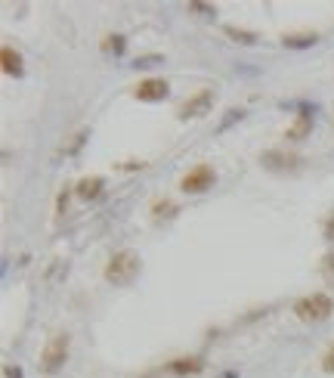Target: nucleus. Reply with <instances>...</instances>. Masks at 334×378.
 I'll return each instance as SVG.
<instances>
[{"label":"nucleus","instance_id":"a211bd4d","mask_svg":"<svg viewBox=\"0 0 334 378\" xmlns=\"http://www.w3.org/2000/svg\"><path fill=\"white\" fill-rule=\"evenodd\" d=\"M242 118H245V109H229V112H226V118H223V122H220V131H226V127H233L235 122H242Z\"/></svg>","mask_w":334,"mask_h":378},{"label":"nucleus","instance_id":"7ed1b4c3","mask_svg":"<svg viewBox=\"0 0 334 378\" xmlns=\"http://www.w3.org/2000/svg\"><path fill=\"white\" fill-rule=\"evenodd\" d=\"M68 350H72V338H68V332H56L53 338L47 341L44 354H40V369H44L47 375L59 372V369L65 366V360H68Z\"/></svg>","mask_w":334,"mask_h":378},{"label":"nucleus","instance_id":"412c9836","mask_svg":"<svg viewBox=\"0 0 334 378\" xmlns=\"http://www.w3.org/2000/svg\"><path fill=\"white\" fill-rule=\"evenodd\" d=\"M118 168H121V171H136V168H145V165H143V161H124V165H118Z\"/></svg>","mask_w":334,"mask_h":378},{"label":"nucleus","instance_id":"aec40b11","mask_svg":"<svg viewBox=\"0 0 334 378\" xmlns=\"http://www.w3.org/2000/svg\"><path fill=\"white\" fill-rule=\"evenodd\" d=\"M4 375H6V378H25L19 366H6V369H4Z\"/></svg>","mask_w":334,"mask_h":378},{"label":"nucleus","instance_id":"4be33fe9","mask_svg":"<svg viewBox=\"0 0 334 378\" xmlns=\"http://www.w3.org/2000/svg\"><path fill=\"white\" fill-rule=\"evenodd\" d=\"M165 372H145V375H140V378H161Z\"/></svg>","mask_w":334,"mask_h":378},{"label":"nucleus","instance_id":"f03ea898","mask_svg":"<svg viewBox=\"0 0 334 378\" xmlns=\"http://www.w3.org/2000/svg\"><path fill=\"white\" fill-rule=\"evenodd\" d=\"M294 313H297V320H304V323H325V320H331V313H334V301L325 295V291H316V295H306L297 301Z\"/></svg>","mask_w":334,"mask_h":378},{"label":"nucleus","instance_id":"5701e85b","mask_svg":"<svg viewBox=\"0 0 334 378\" xmlns=\"http://www.w3.org/2000/svg\"><path fill=\"white\" fill-rule=\"evenodd\" d=\"M223 378H238V375H235V372H226V375H223Z\"/></svg>","mask_w":334,"mask_h":378},{"label":"nucleus","instance_id":"39448f33","mask_svg":"<svg viewBox=\"0 0 334 378\" xmlns=\"http://www.w3.org/2000/svg\"><path fill=\"white\" fill-rule=\"evenodd\" d=\"M213 183H217V174H213V168L211 165H195L189 174L183 177L179 189H183V193H192V195H201V193H208Z\"/></svg>","mask_w":334,"mask_h":378},{"label":"nucleus","instance_id":"9d476101","mask_svg":"<svg viewBox=\"0 0 334 378\" xmlns=\"http://www.w3.org/2000/svg\"><path fill=\"white\" fill-rule=\"evenodd\" d=\"M102 189H106V180H102V177H84L81 183L74 186V193H78L84 202H90V199H99Z\"/></svg>","mask_w":334,"mask_h":378},{"label":"nucleus","instance_id":"6e6552de","mask_svg":"<svg viewBox=\"0 0 334 378\" xmlns=\"http://www.w3.org/2000/svg\"><path fill=\"white\" fill-rule=\"evenodd\" d=\"M310 134H313V109H310V106H301V112H297V118L291 122V127L285 131V140H291V143H301V140H306Z\"/></svg>","mask_w":334,"mask_h":378},{"label":"nucleus","instance_id":"dca6fc26","mask_svg":"<svg viewBox=\"0 0 334 378\" xmlns=\"http://www.w3.org/2000/svg\"><path fill=\"white\" fill-rule=\"evenodd\" d=\"M155 65H165V56L152 53V56H140V59H133V68H136V72H140V68H155Z\"/></svg>","mask_w":334,"mask_h":378},{"label":"nucleus","instance_id":"9b49d317","mask_svg":"<svg viewBox=\"0 0 334 378\" xmlns=\"http://www.w3.org/2000/svg\"><path fill=\"white\" fill-rule=\"evenodd\" d=\"M0 63H4V72L10 75V78H22V72H25V68H22V56L16 53L13 47L0 50Z\"/></svg>","mask_w":334,"mask_h":378},{"label":"nucleus","instance_id":"2eb2a0df","mask_svg":"<svg viewBox=\"0 0 334 378\" xmlns=\"http://www.w3.org/2000/svg\"><path fill=\"white\" fill-rule=\"evenodd\" d=\"M152 214H155V220H167V217H174V214H177V205L170 199H158L155 208H152Z\"/></svg>","mask_w":334,"mask_h":378},{"label":"nucleus","instance_id":"b1692460","mask_svg":"<svg viewBox=\"0 0 334 378\" xmlns=\"http://www.w3.org/2000/svg\"><path fill=\"white\" fill-rule=\"evenodd\" d=\"M331 233H334V220H331Z\"/></svg>","mask_w":334,"mask_h":378},{"label":"nucleus","instance_id":"0eeeda50","mask_svg":"<svg viewBox=\"0 0 334 378\" xmlns=\"http://www.w3.org/2000/svg\"><path fill=\"white\" fill-rule=\"evenodd\" d=\"M133 97L140 102H165L170 97V84L165 78H145L133 87Z\"/></svg>","mask_w":334,"mask_h":378},{"label":"nucleus","instance_id":"6ab92c4d","mask_svg":"<svg viewBox=\"0 0 334 378\" xmlns=\"http://www.w3.org/2000/svg\"><path fill=\"white\" fill-rule=\"evenodd\" d=\"M322 369H325V372H328V375H334V345L328 347V354L322 357Z\"/></svg>","mask_w":334,"mask_h":378},{"label":"nucleus","instance_id":"423d86ee","mask_svg":"<svg viewBox=\"0 0 334 378\" xmlns=\"http://www.w3.org/2000/svg\"><path fill=\"white\" fill-rule=\"evenodd\" d=\"M213 99H217V93H213L211 87H201L195 97H189L183 106H179V118H183V122H189V118H204L211 112Z\"/></svg>","mask_w":334,"mask_h":378},{"label":"nucleus","instance_id":"20e7f679","mask_svg":"<svg viewBox=\"0 0 334 378\" xmlns=\"http://www.w3.org/2000/svg\"><path fill=\"white\" fill-rule=\"evenodd\" d=\"M263 168L272 171V174H297L304 165L301 156H294V152H282V149H272V152H263Z\"/></svg>","mask_w":334,"mask_h":378},{"label":"nucleus","instance_id":"1a4fd4ad","mask_svg":"<svg viewBox=\"0 0 334 378\" xmlns=\"http://www.w3.org/2000/svg\"><path fill=\"white\" fill-rule=\"evenodd\" d=\"M165 369H167L170 375H177V378L199 375L201 369H204V360H201V357H179V360H174V363H167Z\"/></svg>","mask_w":334,"mask_h":378},{"label":"nucleus","instance_id":"4468645a","mask_svg":"<svg viewBox=\"0 0 334 378\" xmlns=\"http://www.w3.org/2000/svg\"><path fill=\"white\" fill-rule=\"evenodd\" d=\"M102 50H106V53H115V56H124L127 38H124V34H108V38L102 40Z\"/></svg>","mask_w":334,"mask_h":378},{"label":"nucleus","instance_id":"f3484780","mask_svg":"<svg viewBox=\"0 0 334 378\" xmlns=\"http://www.w3.org/2000/svg\"><path fill=\"white\" fill-rule=\"evenodd\" d=\"M189 13L201 16V19H213V16H217V10H213L211 4H199V0H192V4H189Z\"/></svg>","mask_w":334,"mask_h":378},{"label":"nucleus","instance_id":"ddd939ff","mask_svg":"<svg viewBox=\"0 0 334 378\" xmlns=\"http://www.w3.org/2000/svg\"><path fill=\"white\" fill-rule=\"evenodd\" d=\"M223 31H226V38H233L235 44H245V47H254L257 40H260L254 31H245V28H238V25H226Z\"/></svg>","mask_w":334,"mask_h":378},{"label":"nucleus","instance_id":"f8f14e48","mask_svg":"<svg viewBox=\"0 0 334 378\" xmlns=\"http://www.w3.org/2000/svg\"><path fill=\"white\" fill-rule=\"evenodd\" d=\"M316 40H319V34H316V31H304V34H285L282 44H285L288 50H306V47H313Z\"/></svg>","mask_w":334,"mask_h":378},{"label":"nucleus","instance_id":"f257e3e1","mask_svg":"<svg viewBox=\"0 0 334 378\" xmlns=\"http://www.w3.org/2000/svg\"><path fill=\"white\" fill-rule=\"evenodd\" d=\"M140 276V254L136 252H118L106 264V282L111 286H130Z\"/></svg>","mask_w":334,"mask_h":378}]
</instances>
